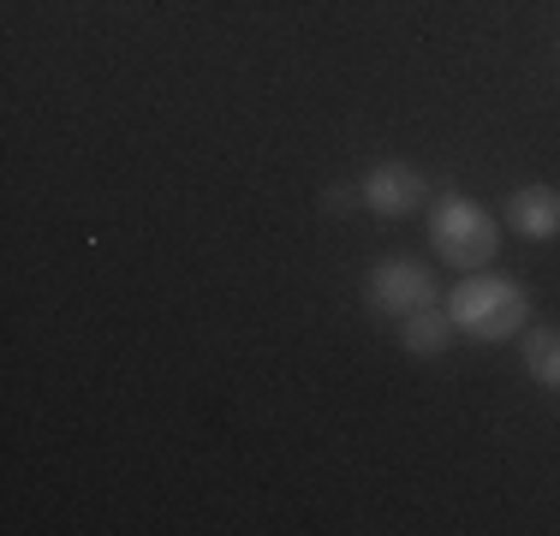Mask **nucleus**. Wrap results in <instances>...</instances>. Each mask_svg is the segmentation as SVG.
I'll use <instances>...</instances> for the list:
<instances>
[{"instance_id": "obj_1", "label": "nucleus", "mask_w": 560, "mask_h": 536, "mask_svg": "<svg viewBox=\"0 0 560 536\" xmlns=\"http://www.w3.org/2000/svg\"><path fill=\"white\" fill-rule=\"evenodd\" d=\"M447 316L465 340L501 346V340H513V334L530 328V292H525V280H513V275L471 268V275H459V287L447 292Z\"/></svg>"}, {"instance_id": "obj_2", "label": "nucleus", "mask_w": 560, "mask_h": 536, "mask_svg": "<svg viewBox=\"0 0 560 536\" xmlns=\"http://www.w3.org/2000/svg\"><path fill=\"white\" fill-rule=\"evenodd\" d=\"M430 245H435V257H442L447 268L471 275V268L495 263L501 221L477 203V197H435V209H430Z\"/></svg>"}, {"instance_id": "obj_3", "label": "nucleus", "mask_w": 560, "mask_h": 536, "mask_svg": "<svg viewBox=\"0 0 560 536\" xmlns=\"http://www.w3.org/2000/svg\"><path fill=\"white\" fill-rule=\"evenodd\" d=\"M364 299H370V311H382V316H411V311H423V304H435V275H430V263H418V257H382L364 280Z\"/></svg>"}, {"instance_id": "obj_4", "label": "nucleus", "mask_w": 560, "mask_h": 536, "mask_svg": "<svg viewBox=\"0 0 560 536\" xmlns=\"http://www.w3.org/2000/svg\"><path fill=\"white\" fill-rule=\"evenodd\" d=\"M358 191H364V209L370 214H418L430 203V179H423V167H411V161H376V167L358 179Z\"/></svg>"}, {"instance_id": "obj_5", "label": "nucleus", "mask_w": 560, "mask_h": 536, "mask_svg": "<svg viewBox=\"0 0 560 536\" xmlns=\"http://www.w3.org/2000/svg\"><path fill=\"white\" fill-rule=\"evenodd\" d=\"M506 226H513L518 238H560V191L555 185H518L513 197H506Z\"/></svg>"}, {"instance_id": "obj_6", "label": "nucleus", "mask_w": 560, "mask_h": 536, "mask_svg": "<svg viewBox=\"0 0 560 536\" xmlns=\"http://www.w3.org/2000/svg\"><path fill=\"white\" fill-rule=\"evenodd\" d=\"M453 316H447V304H423V311H411V316H399V352L406 358H442L447 346H453Z\"/></svg>"}, {"instance_id": "obj_7", "label": "nucleus", "mask_w": 560, "mask_h": 536, "mask_svg": "<svg viewBox=\"0 0 560 536\" xmlns=\"http://www.w3.org/2000/svg\"><path fill=\"white\" fill-rule=\"evenodd\" d=\"M525 370L537 387L560 394V328H525Z\"/></svg>"}, {"instance_id": "obj_8", "label": "nucleus", "mask_w": 560, "mask_h": 536, "mask_svg": "<svg viewBox=\"0 0 560 536\" xmlns=\"http://www.w3.org/2000/svg\"><path fill=\"white\" fill-rule=\"evenodd\" d=\"M323 209H328V214H352V209H364V191H358V185H328V191H323Z\"/></svg>"}]
</instances>
